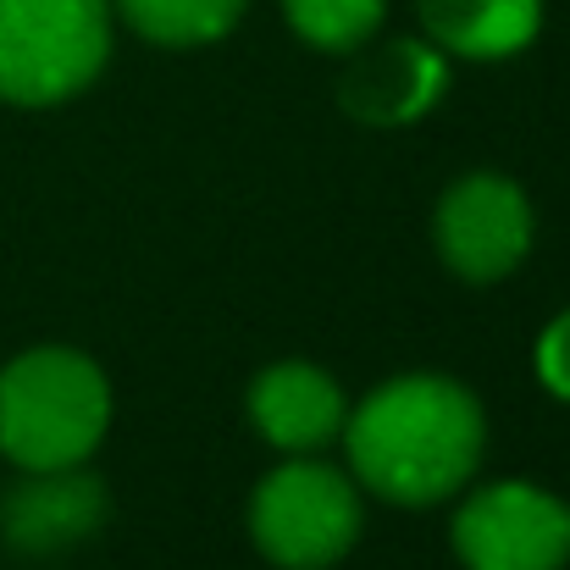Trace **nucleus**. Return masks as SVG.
<instances>
[{
    "label": "nucleus",
    "instance_id": "obj_1",
    "mask_svg": "<svg viewBox=\"0 0 570 570\" xmlns=\"http://www.w3.org/2000/svg\"><path fill=\"white\" fill-rule=\"evenodd\" d=\"M350 471L387 504H443L471 482L488 449L482 404L465 382L410 372L372 387L361 410L344 415Z\"/></svg>",
    "mask_w": 570,
    "mask_h": 570
},
{
    "label": "nucleus",
    "instance_id": "obj_2",
    "mask_svg": "<svg viewBox=\"0 0 570 570\" xmlns=\"http://www.w3.org/2000/svg\"><path fill=\"white\" fill-rule=\"evenodd\" d=\"M111 426V382L78 350H28L0 372V454L17 471L83 465Z\"/></svg>",
    "mask_w": 570,
    "mask_h": 570
},
{
    "label": "nucleus",
    "instance_id": "obj_3",
    "mask_svg": "<svg viewBox=\"0 0 570 570\" xmlns=\"http://www.w3.org/2000/svg\"><path fill=\"white\" fill-rule=\"evenodd\" d=\"M111 56L106 0H0V100L61 106Z\"/></svg>",
    "mask_w": 570,
    "mask_h": 570
},
{
    "label": "nucleus",
    "instance_id": "obj_4",
    "mask_svg": "<svg viewBox=\"0 0 570 570\" xmlns=\"http://www.w3.org/2000/svg\"><path fill=\"white\" fill-rule=\"evenodd\" d=\"M249 538L277 570H327L361 538V493L322 460H288L249 499Z\"/></svg>",
    "mask_w": 570,
    "mask_h": 570
},
{
    "label": "nucleus",
    "instance_id": "obj_5",
    "mask_svg": "<svg viewBox=\"0 0 570 570\" xmlns=\"http://www.w3.org/2000/svg\"><path fill=\"white\" fill-rule=\"evenodd\" d=\"M454 554L465 570H566L570 504L532 482L476 488L454 515Z\"/></svg>",
    "mask_w": 570,
    "mask_h": 570
},
{
    "label": "nucleus",
    "instance_id": "obj_6",
    "mask_svg": "<svg viewBox=\"0 0 570 570\" xmlns=\"http://www.w3.org/2000/svg\"><path fill=\"white\" fill-rule=\"evenodd\" d=\"M432 238L454 277L499 283L532 249V199L521 184H510L499 173H471L438 199Z\"/></svg>",
    "mask_w": 570,
    "mask_h": 570
},
{
    "label": "nucleus",
    "instance_id": "obj_7",
    "mask_svg": "<svg viewBox=\"0 0 570 570\" xmlns=\"http://www.w3.org/2000/svg\"><path fill=\"white\" fill-rule=\"evenodd\" d=\"M355 50L361 56L338 78V106L361 128H410L449 89V56L432 39H366Z\"/></svg>",
    "mask_w": 570,
    "mask_h": 570
},
{
    "label": "nucleus",
    "instance_id": "obj_8",
    "mask_svg": "<svg viewBox=\"0 0 570 570\" xmlns=\"http://www.w3.org/2000/svg\"><path fill=\"white\" fill-rule=\"evenodd\" d=\"M100 521H106V482L83 465L22 471V482L0 499V538L28 560H50L83 543Z\"/></svg>",
    "mask_w": 570,
    "mask_h": 570
},
{
    "label": "nucleus",
    "instance_id": "obj_9",
    "mask_svg": "<svg viewBox=\"0 0 570 570\" xmlns=\"http://www.w3.org/2000/svg\"><path fill=\"white\" fill-rule=\"evenodd\" d=\"M344 415H350L344 387L311 361H277L249 382V421L261 426L266 443L288 454L333 443L344 432Z\"/></svg>",
    "mask_w": 570,
    "mask_h": 570
},
{
    "label": "nucleus",
    "instance_id": "obj_10",
    "mask_svg": "<svg viewBox=\"0 0 570 570\" xmlns=\"http://www.w3.org/2000/svg\"><path fill=\"white\" fill-rule=\"evenodd\" d=\"M415 17L443 56L504 61L538 39L543 0H415Z\"/></svg>",
    "mask_w": 570,
    "mask_h": 570
},
{
    "label": "nucleus",
    "instance_id": "obj_11",
    "mask_svg": "<svg viewBox=\"0 0 570 570\" xmlns=\"http://www.w3.org/2000/svg\"><path fill=\"white\" fill-rule=\"evenodd\" d=\"M249 0H117L122 22L150 39V45H173V50H189V45H216L238 28Z\"/></svg>",
    "mask_w": 570,
    "mask_h": 570
},
{
    "label": "nucleus",
    "instance_id": "obj_12",
    "mask_svg": "<svg viewBox=\"0 0 570 570\" xmlns=\"http://www.w3.org/2000/svg\"><path fill=\"white\" fill-rule=\"evenodd\" d=\"M387 0H283L288 28L316 50H355L377 39Z\"/></svg>",
    "mask_w": 570,
    "mask_h": 570
},
{
    "label": "nucleus",
    "instance_id": "obj_13",
    "mask_svg": "<svg viewBox=\"0 0 570 570\" xmlns=\"http://www.w3.org/2000/svg\"><path fill=\"white\" fill-rule=\"evenodd\" d=\"M538 377L554 399H570V311H560L538 338Z\"/></svg>",
    "mask_w": 570,
    "mask_h": 570
}]
</instances>
